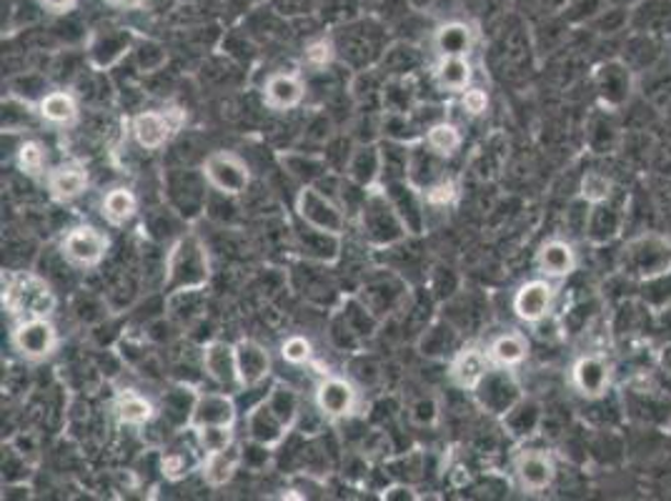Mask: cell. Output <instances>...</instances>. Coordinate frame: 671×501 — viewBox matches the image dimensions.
<instances>
[{"instance_id":"1","label":"cell","mask_w":671,"mask_h":501,"mask_svg":"<svg viewBox=\"0 0 671 501\" xmlns=\"http://www.w3.org/2000/svg\"><path fill=\"white\" fill-rule=\"evenodd\" d=\"M211 281L208 249L196 234H181L166 253L163 292H189V288H206Z\"/></svg>"},{"instance_id":"2","label":"cell","mask_w":671,"mask_h":501,"mask_svg":"<svg viewBox=\"0 0 671 501\" xmlns=\"http://www.w3.org/2000/svg\"><path fill=\"white\" fill-rule=\"evenodd\" d=\"M619 271L637 284L671 274V236L659 231L632 236L619 251Z\"/></svg>"},{"instance_id":"3","label":"cell","mask_w":671,"mask_h":501,"mask_svg":"<svg viewBox=\"0 0 671 501\" xmlns=\"http://www.w3.org/2000/svg\"><path fill=\"white\" fill-rule=\"evenodd\" d=\"M359 228L368 246L374 249H388V246L401 243L409 236L403 218L391 204L384 186H374L366 191L364 204L359 208Z\"/></svg>"},{"instance_id":"4","label":"cell","mask_w":671,"mask_h":501,"mask_svg":"<svg viewBox=\"0 0 671 501\" xmlns=\"http://www.w3.org/2000/svg\"><path fill=\"white\" fill-rule=\"evenodd\" d=\"M296 216L302 224L319 228L323 234L341 236L346 234L349 214L331 193H326L321 186H302L296 193Z\"/></svg>"},{"instance_id":"5","label":"cell","mask_w":671,"mask_h":501,"mask_svg":"<svg viewBox=\"0 0 671 501\" xmlns=\"http://www.w3.org/2000/svg\"><path fill=\"white\" fill-rule=\"evenodd\" d=\"M624 417L639 426L661 429L671 421V397L659 384H632L622 391Z\"/></svg>"},{"instance_id":"6","label":"cell","mask_w":671,"mask_h":501,"mask_svg":"<svg viewBox=\"0 0 671 501\" xmlns=\"http://www.w3.org/2000/svg\"><path fill=\"white\" fill-rule=\"evenodd\" d=\"M208 189L224 198L243 196L251 186V169L241 156L234 151H214L201 166Z\"/></svg>"},{"instance_id":"7","label":"cell","mask_w":671,"mask_h":501,"mask_svg":"<svg viewBox=\"0 0 671 501\" xmlns=\"http://www.w3.org/2000/svg\"><path fill=\"white\" fill-rule=\"evenodd\" d=\"M471 394L476 403H479L487 414L497 419L507 417L509 411L524 399V389H521L514 368L507 366H491Z\"/></svg>"},{"instance_id":"8","label":"cell","mask_w":671,"mask_h":501,"mask_svg":"<svg viewBox=\"0 0 671 501\" xmlns=\"http://www.w3.org/2000/svg\"><path fill=\"white\" fill-rule=\"evenodd\" d=\"M11 344L25 362H46L56 354L60 337L50 316H29V319H18L11 331Z\"/></svg>"},{"instance_id":"9","label":"cell","mask_w":671,"mask_h":501,"mask_svg":"<svg viewBox=\"0 0 671 501\" xmlns=\"http://www.w3.org/2000/svg\"><path fill=\"white\" fill-rule=\"evenodd\" d=\"M109 249H111L109 234L88 224L73 226L70 231H66V236L58 243L60 257L66 259L68 266L83 271L101 266L103 259L109 257Z\"/></svg>"},{"instance_id":"10","label":"cell","mask_w":671,"mask_h":501,"mask_svg":"<svg viewBox=\"0 0 671 501\" xmlns=\"http://www.w3.org/2000/svg\"><path fill=\"white\" fill-rule=\"evenodd\" d=\"M556 296H559L556 281L538 276L516 288L514 298H511V309H514V316L521 323L536 327V323H542L551 316Z\"/></svg>"},{"instance_id":"11","label":"cell","mask_w":671,"mask_h":501,"mask_svg":"<svg viewBox=\"0 0 671 501\" xmlns=\"http://www.w3.org/2000/svg\"><path fill=\"white\" fill-rule=\"evenodd\" d=\"M185 123V111L163 109V111H140L130 121V134L144 151H158L163 148L173 134H179Z\"/></svg>"},{"instance_id":"12","label":"cell","mask_w":671,"mask_h":501,"mask_svg":"<svg viewBox=\"0 0 671 501\" xmlns=\"http://www.w3.org/2000/svg\"><path fill=\"white\" fill-rule=\"evenodd\" d=\"M3 301L8 309L18 314V319H29V316H50L53 311V294L48 284L38 276H18L11 278V284L3 286Z\"/></svg>"},{"instance_id":"13","label":"cell","mask_w":671,"mask_h":501,"mask_svg":"<svg viewBox=\"0 0 671 501\" xmlns=\"http://www.w3.org/2000/svg\"><path fill=\"white\" fill-rule=\"evenodd\" d=\"M614 368L609 358L602 354H584L569 368V384L577 391V397L584 401H596L612 394Z\"/></svg>"},{"instance_id":"14","label":"cell","mask_w":671,"mask_h":501,"mask_svg":"<svg viewBox=\"0 0 671 501\" xmlns=\"http://www.w3.org/2000/svg\"><path fill=\"white\" fill-rule=\"evenodd\" d=\"M314 403L326 421L351 419L359 409V389L346 376L329 374L316 384Z\"/></svg>"},{"instance_id":"15","label":"cell","mask_w":671,"mask_h":501,"mask_svg":"<svg viewBox=\"0 0 671 501\" xmlns=\"http://www.w3.org/2000/svg\"><path fill=\"white\" fill-rule=\"evenodd\" d=\"M594 86L604 111H622L634 95V70L626 60H606L596 68Z\"/></svg>"},{"instance_id":"16","label":"cell","mask_w":671,"mask_h":501,"mask_svg":"<svg viewBox=\"0 0 671 501\" xmlns=\"http://www.w3.org/2000/svg\"><path fill=\"white\" fill-rule=\"evenodd\" d=\"M556 459L546 449H521L514 456V479L526 494H542L556 481Z\"/></svg>"},{"instance_id":"17","label":"cell","mask_w":671,"mask_h":501,"mask_svg":"<svg viewBox=\"0 0 671 501\" xmlns=\"http://www.w3.org/2000/svg\"><path fill=\"white\" fill-rule=\"evenodd\" d=\"M201 364L203 372H206L208 379L214 382L218 389H224L228 394L243 391L241 376H238L236 344H228V341H211V344H206L201 351Z\"/></svg>"},{"instance_id":"18","label":"cell","mask_w":671,"mask_h":501,"mask_svg":"<svg viewBox=\"0 0 671 501\" xmlns=\"http://www.w3.org/2000/svg\"><path fill=\"white\" fill-rule=\"evenodd\" d=\"M238 407L234 394L224 389L198 391L193 397V409L189 419V429L201 426H236Z\"/></svg>"},{"instance_id":"19","label":"cell","mask_w":671,"mask_h":501,"mask_svg":"<svg viewBox=\"0 0 671 501\" xmlns=\"http://www.w3.org/2000/svg\"><path fill=\"white\" fill-rule=\"evenodd\" d=\"M136 43L138 41L128 29H101L91 35L88 58H91V64L99 70H109L121 64V60L136 48Z\"/></svg>"},{"instance_id":"20","label":"cell","mask_w":671,"mask_h":501,"mask_svg":"<svg viewBox=\"0 0 671 501\" xmlns=\"http://www.w3.org/2000/svg\"><path fill=\"white\" fill-rule=\"evenodd\" d=\"M343 175H346V181L366 191L382 186L378 181L384 179V146L371 144V140H361V144L353 146Z\"/></svg>"},{"instance_id":"21","label":"cell","mask_w":671,"mask_h":501,"mask_svg":"<svg viewBox=\"0 0 671 501\" xmlns=\"http://www.w3.org/2000/svg\"><path fill=\"white\" fill-rule=\"evenodd\" d=\"M384 189L396 210H399V216L403 218L409 234H423V228H427V201H423V191L413 186L409 179L386 181Z\"/></svg>"},{"instance_id":"22","label":"cell","mask_w":671,"mask_h":501,"mask_svg":"<svg viewBox=\"0 0 671 501\" xmlns=\"http://www.w3.org/2000/svg\"><path fill=\"white\" fill-rule=\"evenodd\" d=\"M288 432L291 429L278 419L276 411L269 407L266 399L253 403L249 414H246V436H249V442L266 446L271 452L278 449V446L286 442Z\"/></svg>"},{"instance_id":"23","label":"cell","mask_w":671,"mask_h":501,"mask_svg":"<svg viewBox=\"0 0 671 501\" xmlns=\"http://www.w3.org/2000/svg\"><path fill=\"white\" fill-rule=\"evenodd\" d=\"M491 358L487 354V346H462L452 354L448 362V379L462 391H474L487 372L491 368Z\"/></svg>"},{"instance_id":"24","label":"cell","mask_w":671,"mask_h":501,"mask_svg":"<svg viewBox=\"0 0 671 501\" xmlns=\"http://www.w3.org/2000/svg\"><path fill=\"white\" fill-rule=\"evenodd\" d=\"M536 274L544 278H551L559 284V281L569 278L573 271L579 266V257L573 251V243L567 239H549L538 246L536 259H534Z\"/></svg>"},{"instance_id":"25","label":"cell","mask_w":671,"mask_h":501,"mask_svg":"<svg viewBox=\"0 0 671 501\" xmlns=\"http://www.w3.org/2000/svg\"><path fill=\"white\" fill-rule=\"evenodd\" d=\"M624 226H626V210L619 204H614V198L604 201V204L589 208L584 239L591 246H609L619 239Z\"/></svg>"},{"instance_id":"26","label":"cell","mask_w":671,"mask_h":501,"mask_svg":"<svg viewBox=\"0 0 671 501\" xmlns=\"http://www.w3.org/2000/svg\"><path fill=\"white\" fill-rule=\"evenodd\" d=\"M306 101V83L302 73H291V70H278L271 73L263 83V103L271 111L286 113L296 111Z\"/></svg>"},{"instance_id":"27","label":"cell","mask_w":671,"mask_h":501,"mask_svg":"<svg viewBox=\"0 0 671 501\" xmlns=\"http://www.w3.org/2000/svg\"><path fill=\"white\" fill-rule=\"evenodd\" d=\"M236 362L238 376H241L243 391L255 389L269 379L271 374V354L269 349L253 339L236 341Z\"/></svg>"},{"instance_id":"28","label":"cell","mask_w":671,"mask_h":501,"mask_svg":"<svg viewBox=\"0 0 671 501\" xmlns=\"http://www.w3.org/2000/svg\"><path fill=\"white\" fill-rule=\"evenodd\" d=\"M38 109V118L48 126L56 128H68L78 123L81 118V103H78L76 93L66 91V88H56V91H48L46 95H41V101L35 103Z\"/></svg>"},{"instance_id":"29","label":"cell","mask_w":671,"mask_h":501,"mask_svg":"<svg viewBox=\"0 0 671 501\" xmlns=\"http://www.w3.org/2000/svg\"><path fill=\"white\" fill-rule=\"evenodd\" d=\"M476 46V31L464 21H446L434 31V50L439 58H469Z\"/></svg>"},{"instance_id":"30","label":"cell","mask_w":671,"mask_h":501,"mask_svg":"<svg viewBox=\"0 0 671 501\" xmlns=\"http://www.w3.org/2000/svg\"><path fill=\"white\" fill-rule=\"evenodd\" d=\"M88 183H91V179H88V171L78 163L56 166V169H50L46 175V186H48L50 198H56L58 204H70V201L81 198L88 191Z\"/></svg>"},{"instance_id":"31","label":"cell","mask_w":671,"mask_h":501,"mask_svg":"<svg viewBox=\"0 0 671 501\" xmlns=\"http://www.w3.org/2000/svg\"><path fill=\"white\" fill-rule=\"evenodd\" d=\"M241 464H243V449H241V444L234 442L231 446H226V449L203 456L198 471L208 487L218 489V487H226L228 481L236 477V471Z\"/></svg>"},{"instance_id":"32","label":"cell","mask_w":671,"mask_h":501,"mask_svg":"<svg viewBox=\"0 0 671 501\" xmlns=\"http://www.w3.org/2000/svg\"><path fill=\"white\" fill-rule=\"evenodd\" d=\"M113 414H116L123 426L144 429L158 417V411L156 403L140 391L123 389L116 394V399H113Z\"/></svg>"},{"instance_id":"33","label":"cell","mask_w":671,"mask_h":501,"mask_svg":"<svg viewBox=\"0 0 671 501\" xmlns=\"http://www.w3.org/2000/svg\"><path fill=\"white\" fill-rule=\"evenodd\" d=\"M487 354L493 366L519 368L528 358V339L516 329L501 331L487 344Z\"/></svg>"},{"instance_id":"34","label":"cell","mask_w":671,"mask_h":501,"mask_svg":"<svg viewBox=\"0 0 671 501\" xmlns=\"http://www.w3.org/2000/svg\"><path fill=\"white\" fill-rule=\"evenodd\" d=\"M296 239H298V249H302V253L308 261L331 263V261L339 259L341 236L323 234V231H319V228H311V226L302 224V228H298V234H296Z\"/></svg>"},{"instance_id":"35","label":"cell","mask_w":671,"mask_h":501,"mask_svg":"<svg viewBox=\"0 0 671 501\" xmlns=\"http://www.w3.org/2000/svg\"><path fill=\"white\" fill-rule=\"evenodd\" d=\"M284 169L302 181V186H321L323 179H329L331 163L326 156H311V153H286L281 156Z\"/></svg>"},{"instance_id":"36","label":"cell","mask_w":671,"mask_h":501,"mask_svg":"<svg viewBox=\"0 0 671 501\" xmlns=\"http://www.w3.org/2000/svg\"><path fill=\"white\" fill-rule=\"evenodd\" d=\"M136 214H138V198L134 191L126 186L105 191V196L101 198V216L105 218V224L121 228L134 221Z\"/></svg>"},{"instance_id":"37","label":"cell","mask_w":671,"mask_h":501,"mask_svg":"<svg viewBox=\"0 0 671 501\" xmlns=\"http://www.w3.org/2000/svg\"><path fill=\"white\" fill-rule=\"evenodd\" d=\"M501 421H503V429H507L511 436L526 439V436L536 434L538 426L544 424V409L536 399L524 397Z\"/></svg>"},{"instance_id":"38","label":"cell","mask_w":671,"mask_h":501,"mask_svg":"<svg viewBox=\"0 0 671 501\" xmlns=\"http://www.w3.org/2000/svg\"><path fill=\"white\" fill-rule=\"evenodd\" d=\"M434 81L444 93L462 95L474 81V68L469 58H439L434 68Z\"/></svg>"},{"instance_id":"39","label":"cell","mask_w":671,"mask_h":501,"mask_svg":"<svg viewBox=\"0 0 671 501\" xmlns=\"http://www.w3.org/2000/svg\"><path fill=\"white\" fill-rule=\"evenodd\" d=\"M263 399H266L269 407L276 411L278 419L284 421L288 429L298 426V419H302V414H304V403H302V394H298L294 386H288L284 382H276Z\"/></svg>"},{"instance_id":"40","label":"cell","mask_w":671,"mask_h":501,"mask_svg":"<svg viewBox=\"0 0 671 501\" xmlns=\"http://www.w3.org/2000/svg\"><path fill=\"white\" fill-rule=\"evenodd\" d=\"M421 140L436 156L452 158V156L458 153V148H462L464 136H462V130H458L456 123L441 118V121L434 123V126H429L427 130H423V138Z\"/></svg>"},{"instance_id":"41","label":"cell","mask_w":671,"mask_h":501,"mask_svg":"<svg viewBox=\"0 0 671 501\" xmlns=\"http://www.w3.org/2000/svg\"><path fill=\"white\" fill-rule=\"evenodd\" d=\"M15 163L31 179H46L48 175V153L38 140H23L15 151Z\"/></svg>"},{"instance_id":"42","label":"cell","mask_w":671,"mask_h":501,"mask_svg":"<svg viewBox=\"0 0 671 501\" xmlns=\"http://www.w3.org/2000/svg\"><path fill=\"white\" fill-rule=\"evenodd\" d=\"M614 193H616V186H614L612 175H606L602 171H587V175L579 183V198H584L589 206L612 201Z\"/></svg>"},{"instance_id":"43","label":"cell","mask_w":671,"mask_h":501,"mask_svg":"<svg viewBox=\"0 0 671 501\" xmlns=\"http://www.w3.org/2000/svg\"><path fill=\"white\" fill-rule=\"evenodd\" d=\"M637 298L649 311H661L671 306V274L641 281L637 288Z\"/></svg>"},{"instance_id":"44","label":"cell","mask_w":671,"mask_h":501,"mask_svg":"<svg viewBox=\"0 0 671 501\" xmlns=\"http://www.w3.org/2000/svg\"><path fill=\"white\" fill-rule=\"evenodd\" d=\"M201 462H203V454L201 456H193V452L171 449V452L163 454L161 471H163L166 479L179 481L183 477H189L193 469H201Z\"/></svg>"},{"instance_id":"45","label":"cell","mask_w":671,"mask_h":501,"mask_svg":"<svg viewBox=\"0 0 671 501\" xmlns=\"http://www.w3.org/2000/svg\"><path fill=\"white\" fill-rule=\"evenodd\" d=\"M196 436V444L201 446L203 456L226 449L236 442L234 426H201V429H189Z\"/></svg>"},{"instance_id":"46","label":"cell","mask_w":671,"mask_h":501,"mask_svg":"<svg viewBox=\"0 0 671 501\" xmlns=\"http://www.w3.org/2000/svg\"><path fill=\"white\" fill-rule=\"evenodd\" d=\"M281 358L291 366H304L314 358V344L304 333H291L281 341Z\"/></svg>"},{"instance_id":"47","label":"cell","mask_w":671,"mask_h":501,"mask_svg":"<svg viewBox=\"0 0 671 501\" xmlns=\"http://www.w3.org/2000/svg\"><path fill=\"white\" fill-rule=\"evenodd\" d=\"M336 58V46L329 38H316L306 46L304 50V64L314 70H323L333 64Z\"/></svg>"},{"instance_id":"48","label":"cell","mask_w":671,"mask_h":501,"mask_svg":"<svg viewBox=\"0 0 671 501\" xmlns=\"http://www.w3.org/2000/svg\"><path fill=\"white\" fill-rule=\"evenodd\" d=\"M134 53H136L138 66L144 68L146 73H153V70H161L163 64L168 60L166 48L161 46V43H156V41H138V43H136V48H134Z\"/></svg>"},{"instance_id":"49","label":"cell","mask_w":671,"mask_h":501,"mask_svg":"<svg viewBox=\"0 0 671 501\" xmlns=\"http://www.w3.org/2000/svg\"><path fill=\"white\" fill-rule=\"evenodd\" d=\"M454 198H456V183L454 179H448V175L434 181L429 189H423V201H427V206L431 208L452 206Z\"/></svg>"},{"instance_id":"50","label":"cell","mask_w":671,"mask_h":501,"mask_svg":"<svg viewBox=\"0 0 671 501\" xmlns=\"http://www.w3.org/2000/svg\"><path fill=\"white\" fill-rule=\"evenodd\" d=\"M439 403H436V399H431V397H421V399H417L409 407V419L413 421V424L417 426H434L436 421H439Z\"/></svg>"},{"instance_id":"51","label":"cell","mask_w":671,"mask_h":501,"mask_svg":"<svg viewBox=\"0 0 671 501\" xmlns=\"http://www.w3.org/2000/svg\"><path fill=\"white\" fill-rule=\"evenodd\" d=\"M458 103H462V111L466 113V116H484V113L489 111V95L487 91H481V88L476 86H469L466 91L458 95Z\"/></svg>"},{"instance_id":"52","label":"cell","mask_w":671,"mask_h":501,"mask_svg":"<svg viewBox=\"0 0 671 501\" xmlns=\"http://www.w3.org/2000/svg\"><path fill=\"white\" fill-rule=\"evenodd\" d=\"M43 11L46 13H53V15H66L73 11V8L81 3V0H35Z\"/></svg>"},{"instance_id":"53","label":"cell","mask_w":671,"mask_h":501,"mask_svg":"<svg viewBox=\"0 0 671 501\" xmlns=\"http://www.w3.org/2000/svg\"><path fill=\"white\" fill-rule=\"evenodd\" d=\"M657 368L671 379V341L661 344V349L657 351Z\"/></svg>"},{"instance_id":"54","label":"cell","mask_w":671,"mask_h":501,"mask_svg":"<svg viewBox=\"0 0 671 501\" xmlns=\"http://www.w3.org/2000/svg\"><path fill=\"white\" fill-rule=\"evenodd\" d=\"M113 8H144V0H105Z\"/></svg>"},{"instance_id":"55","label":"cell","mask_w":671,"mask_h":501,"mask_svg":"<svg viewBox=\"0 0 671 501\" xmlns=\"http://www.w3.org/2000/svg\"><path fill=\"white\" fill-rule=\"evenodd\" d=\"M173 0H144V8H153V11H163V8L171 5Z\"/></svg>"},{"instance_id":"56","label":"cell","mask_w":671,"mask_h":501,"mask_svg":"<svg viewBox=\"0 0 671 501\" xmlns=\"http://www.w3.org/2000/svg\"><path fill=\"white\" fill-rule=\"evenodd\" d=\"M434 3H436V0H409V5L417 8V11H423V8H431Z\"/></svg>"}]
</instances>
